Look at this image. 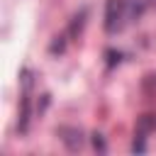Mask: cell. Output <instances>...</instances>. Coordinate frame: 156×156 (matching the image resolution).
Wrapping results in <instances>:
<instances>
[{"instance_id": "1", "label": "cell", "mask_w": 156, "mask_h": 156, "mask_svg": "<svg viewBox=\"0 0 156 156\" xmlns=\"http://www.w3.org/2000/svg\"><path fill=\"white\" fill-rule=\"evenodd\" d=\"M127 10V0H107V12H105V29L117 32L122 27V17Z\"/></svg>"}, {"instance_id": "2", "label": "cell", "mask_w": 156, "mask_h": 156, "mask_svg": "<svg viewBox=\"0 0 156 156\" xmlns=\"http://www.w3.org/2000/svg\"><path fill=\"white\" fill-rule=\"evenodd\" d=\"M58 139L66 144L68 151H78V149L83 146L80 129H76V127H61V129H58Z\"/></svg>"}, {"instance_id": "3", "label": "cell", "mask_w": 156, "mask_h": 156, "mask_svg": "<svg viewBox=\"0 0 156 156\" xmlns=\"http://www.w3.org/2000/svg\"><path fill=\"white\" fill-rule=\"evenodd\" d=\"M154 129H156V117H154V115L139 117V122H136V134H149V132H154Z\"/></svg>"}, {"instance_id": "4", "label": "cell", "mask_w": 156, "mask_h": 156, "mask_svg": "<svg viewBox=\"0 0 156 156\" xmlns=\"http://www.w3.org/2000/svg\"><path fill=\"white\" fill-rule=\"evenodd\" d=\"M20 132H27V127H29V95H27V90H24V100H22V115H20Z\"/></svg>"}, {"instance_id": "5", "label": "cell", "mask_w": 156, "mask_h": 156, "mask_svg": "<svg viewBox=\"0 0 156 156\" xmlns=\"http://www.w3.org/2000/svg\"><path fill=\"white\" fill-rule=\"evenodd\" d=\"M144 139H146V134H136V139H134V144H132V151H134V154H144V151H146Z\"/></svg>"}, {"instance_id": "6", "label": "cell", "mask_w": 156, "mask_h": 156, "mask_svg": "<svg viewBox=\"0 0 156 156\" xmlns=\"http://www.w3.org/2000/svg\"><path fill=\"white\" fill-rule=\"evenodd\" d=\"M73 20H76V22L71 24V34H76V32H80V27H83V22H85V10H80V15H76Z\"/></svg>"}, {"instance_id": "7", "label": "cell", "mask_w": 156, "mask_h": 156, "mask_svg": "<svg viewBox=\"0 0 156 156\" xmlns=\"http://www.w3.org/2000/svg\"><path fill=\"white\" fill-rule=\"evenodd\" d=\"M93 146H95V151H100V154H105V139H102V134H93Z\"/></svg>"}]
</instances>
